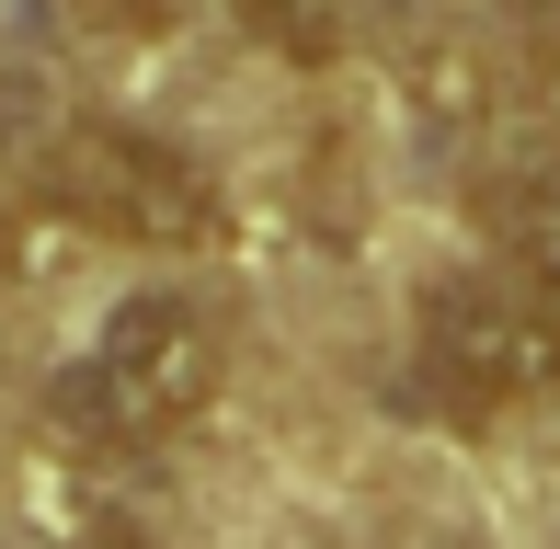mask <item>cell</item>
<instances>
[{
  "mask_svg": "<svg viewBox=\"0 0 560 549\" xmlns=\"http://www.w3.org/2000/svg\"><path fill=\"white\" fill-rule=\"evenodd\" d=\"M218 320L184 287H126L58 378V423L92 446H161L218 401Z\"/></svg>",
  "mask_w": 560,
  "mask_h": 549,
  "instance_id": "obj_1",
  "label": "cell"
},
{
  "mask_svg": "<svg viewBox=\"0 0 560 549\" xmlns=\"http://www.w3.org/2000/svg\"><path fill=\"white\" fill-rule=\"evenodd\" d=\"M412 378L457 423H515L560 401V309L515 274H446L423 287L412 320Z\"/></svg>",
  "mask_w": 560,
  "mask_h": 549,
  "instance_id": "obj_2",
  "label": "cell"
},
{
  "mask_svg": "<svg viewBox=\"0 0 560 549\" xmlns=\"http://www.w3.org/2000/svg\"><path fill=\"white\" fill-rule=\"evenodd\" d=\"M46 207L126 253H207L218 241V184L149 127H58L46 138Z\"/></svg>",
  "mask_w": 560,
  "mask_h": 549,
  "instance_id": "obj_3",
  "label": "cell"
},
{
  "mask_svg": "<svg viewBox=\"0 0 560 549\" xmlns=\"http://www.w3.org/2000/svg\"><path fill=\"white\" fill-rule=\"evenodd\" d=\"M492 253H503L515 287H538L549 309H560V161L515 172V184L492 195Z\"/></svg>",
  "mask_w": 560,
  "mask_h": 549,
  "instance_id": "obj_4",
  "label": "cell"
},
{
  "mask_svg": "<svg viewBox=\"0 0 560 549\" xmlns=\"http://www.w3.org/2000/svg\"><path fill=\"white\" fill-rule=\"evenodd\" d=\"M81 12H92V23H126V35H149V23H161L172 0H81Z\"/></svg>",
  "mask_w": 560,
  "mask_h": 549,
  "instance_id": "obj_5",
  "label": "cell"
},
{
  "mask_svg": "<svg viewBox=\"0 0 560 549\" xmlns=\"http://www.w3.org/2000/svg\"><path fill=\"white\" fill-rule=\"evenodd\" d=\"M526 35H538V58H549V81H560V0H526Z\"/></svg>",
  "mask_w": 560,
  "mask_h": 549,
  "instance_id": "obj_6",
  "label": "cell"
},
{
  "mask_svg": "<svg viewBox=\"0 0 560 549\" xmlns=\"http://www.w3.org/2000/svg\"><path fill=\"white\" fill-rule=\"evenodd\" d=\"M298 12L310 0H241V23H264V35H298Z\"/></svg>",
  "mask_w": 560,
  "mask_h": 549,
  "instance_id": "obj_7",
  "label": "cell"
},
{
  "mask_svg": "<svg viewBox=\"0 0 560 549\" xmlns=\"http://www.w3.org/2000/svg\"><path fill=\"white\" fill-rule=\"evenodd\" d=\"M92 549H161V538H138V527H104V538H92Z\"/></svg>",
  "mask_w": 560,
  "mask_h": 549,
  "instance_id": "obj_8",
  "label": "cell"
},
{
  "mask_svg": "<svg viewBox=\"0 0 560 549\" xmlns=\"http://www.w3.org/2000/svg\"><path fill=\"white\" fill-rule=\"evenodd\" d=\"M0 274H12V218H0Z\"/></svg>",
  "mask_w": 560,
  "mask_h": 549,
  "instance_id": "obj_9",
  "label": "cell"
},
{
  "mask_svg": "<svg viewBox=\"0 0 560 549\" xmlns=\"http://www.w3.org/2000/svg\"><path fill=\"white\" fill-rule=\"evenodd\" d=\"M366 12H412V0H366Z\"/></svg>",
  "mask_w": 560,
  "mask_h": 549,
  "instance_id": "obj_10",
  "label": "cell"
},
{
  "mask_svg": "<svg viewBox=\"0 0 560 549\" xmlns=\"http://www.w3.org/2000/svg\"><path fill=\"white\" fill-rule=\"evenodd\" d=\"M435 549H457V538H435Z\"/></svg>",
  "mask_w": 560,
  "mask_h": 549,
  "instance_id": "obj_11",
  "label": "cell"
}]
</instances>
